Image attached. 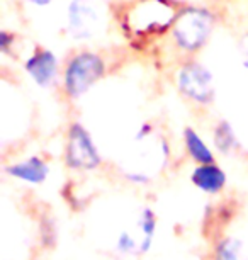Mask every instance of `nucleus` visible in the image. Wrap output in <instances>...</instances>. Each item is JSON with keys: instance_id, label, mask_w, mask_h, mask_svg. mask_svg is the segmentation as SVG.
<instances>
[{"instance_id": "1", "label": "nucleus", "mask_w": 248, "mask_h": 260, "mask_svg": "<svg viewBox=\"0 0 248 260\" xmlns=\"http://www.w3.org/2000/svg\"><path fill=\"white\" fill-rule=\"evenodd\" d=\"M177 14L170 0H138L126 12L124 29L136 38L160 36L172 29Z\"/></svg>"}, {"instance_id": "2", "label": "nucleus", "mask_w": 248, "mask_h": 260, "mask_svg": "<svg viewBox=\"0 0 248 260\" xmlns=\"http://www.w3.org/2000/svg\"><path fill=\"white\" fill-rule=\"evenodd\" d=\"M216 24V16L206 7L189 6L179 11L172 26V36L179 50L186 53L201 51L209 41Z\"/></svg>"}, {"instance_id": "3", "label": "nucleus", "mask_w": 248, "mask_h": 260, "mask_svg": "<svg viewBox=\"0 0 248 260\" xmlns=\"http://www.w3.org/2000/svg\"><path fill=\"white\" fill-rule=\"evenodd\" d=\"M105 75V61L94 51H80L72 60L63 72V87L68 97L80 99L85 95L102 77Z\"/></svg>"}, {"instance_id": "4", "label": "nucleus", "mask_w": 248, "mask_h": 260, "mask_svg": "<svg viewBox=\"0 0 248 260\" xmlns=\"http://www.w3.org/2000/svg\"><path fill=\"white\" fill-rule=\"evenodd\" d=\"M177 87L184 97L196 104H212L216 95L215 77L206 65L196 60H189L177 73Z\"/></svg>"}, {"instance_id": "5", "label": "nucleus", "mask_w": 248, "mask_h": 260, "mask_svg": "<svg viewBox=\"0 0 248 260\" xmlns=\"http://www.w3.org/2000/svg\"><path fill=\"white\" fill-rule=\"evenodd\" d=\"M65 160L74 170H94L100 165L99 150L82 122H74L68 129Z\"/></svg>"}, {"instance_id": "6", "label": "nucleus", "mask_w": 248, "mask_h": 260, "mask_svg": "<svg viewBox=\"0 0 248 260\" xmlns=\"http://www.w3.org/2000/svg\"><path fill=\"white\" fill-rule=\"evenodd\" d=\"M100 29V12L92 0H72L66 9V31L77 41H89Z\"/></svg>"}, {"instance_id": "7", "label": "nucleus", "mask_w": 248, "mask_h": 260, "mask_svg": "<svg viewBox=\"0 0 248 260\" xmlns=\"http://www.w3.org/2000/svg\"><path fill=\"white\" fill-rule=\"evenodd\" d=\"M24 70L38 87L48 89L58 77V56L48 48L36 46L24 61Z\"/></svg>"}, {"instance_id": "8", "label": "nucleus", "mask_w": 248, "mask_h": 260, "mask_svg": "<svg viewBox=\"0 0 248 260\" xmlns=\"http://www.w3.org/2000/svg\"><path fill=\"white\" fill-rule=\"evenodd\" d=\"M6 172L12 177L29 184H43L50 175V167L40 156H29V158L17 161L11 167H7Z\"/></svg>"}, {"instance_id": "9", "label": "nucleus", "mask_w": 248, "mask_h": 260, "mask_svg": "<svg viewBox=\"0 0 248 260\" xmlns=\"http://www.w3.org/2000/svg\"><path fill=\"white\" fill-rule=\"evenodd\" d=\"M191 182L207 194H218L226 185V174L215 164H204L194 169Z\"/></svg>"}, {"instance_id": "10", "label": "nucleus", "mask_w": 248, "mask_h": 260, "mask_svg": "<svg viewBox=\"0 0 248 260\" xmlns=\"http://www.w3.org/2000/svg\"><path fill=\"white\" fill-rule=\"evenodd\" d=\"M184 143H186V148L189 151V155H191V158L194 161H197L199 165L215 164V155H212L211 148L204 143L201 135L194 127H186L184 129Z\"/></svg>"}, {"instance_id": "11", "label": "nucleus", "mask_w": 248, "mask_h": 260, "mask_svg": "<svg viewBox=\"0 0 248 260\" xmlns=\"http://www.w3.org/2000/svg\"><path fill=\"white\" fill-rule=\"evenodd\" d=\"M212 138H215V145L216 148L225 155L233 153L238 148V138L233 131V126L230 121L221 119L218 124L215 126V131H212Z\"/></svg>"}, {"instance_id": "12", "label": "nucleus", "mask_w": 248, "mask_h": 260, "mask_svg": "<svg viewBox=\"0 0 248 260\" xmlns=\"http://www.w3.org/2000/svg\"><path fill=\"white\" fill-rule=\"evenodd\" d=\"M157 230V218L152 209L145 208L139 213L138 218V232L141 235V242H143V253L148 252V248L152 247V240Z\"/></svg>"}, {"instance_id": "13", "label": "nucleus", "mask_w": 248, "mask_h": 260, "mask_svg": "<svg viewBox=\"0 0 248 260\" xmlns=\"http://www.w3.org/2000/svg\"><path fill=\"white\" fill-rule=\"evenodd\" d=\"M216 260H246L243 258V247L236 238H226L218 245Z\"/></svg>"}, {"instance_id": "14", "label": "nucleus", "mask_w": 248, "mask_h": 260, "mask_svg": "<svg viewBox=\"0 0 248 260\" xmlns=\"http://www.w3.org/2000/svg\"><path fill=\"white\" fill-rule=\"evenodd\" d=\"M14 41H16V34L11 32V31H0V51L4 53V55H9V51H11V48L14 46Z\"/></svg>"}, {"instance_id": "15", "label": "nucleus", "mask_w": 248, "mask_h": 260, "mask_svg": "<svg viewBox=\"0 0 248 260\" xmlns=\"http://www.w3.org/2000/svg\"><path fill=\"white\" fill-rule=\"evenodd\" d=\"M240 55H241V65L248 72V32L243 34L240 41Z\"/></svg>"}, {"instance_id": "16", "label": "nucleus", "mask_w": 248, "mask_h": 260, "mask_svg": "<svg viewBox=\"0 0 248 260\" xmlns=\"http://www.w3.org/2000/svg\"><path fill=\"white\" fill-rule=\"evenodd\" d=\"M152 135V124H148V122H145L143 126L139 127V131H138V135H136V140H145V138H148V136Z\"/></svg>"}, {"instance_id": "17", "label": "nucleus", "mask_w": 248, "mask_h": 260, "mask_svg": "<svg viewBox=\"0 0 248 260\" xmlns=\"http://www.w3.org/2000/svg\"><path fill=\"white\" fill-rule=\"evenodd\" d=\"M26 2L31 4L34 7H46V6H50L53 0H26Z\"/></svg>"}]
</instances>
